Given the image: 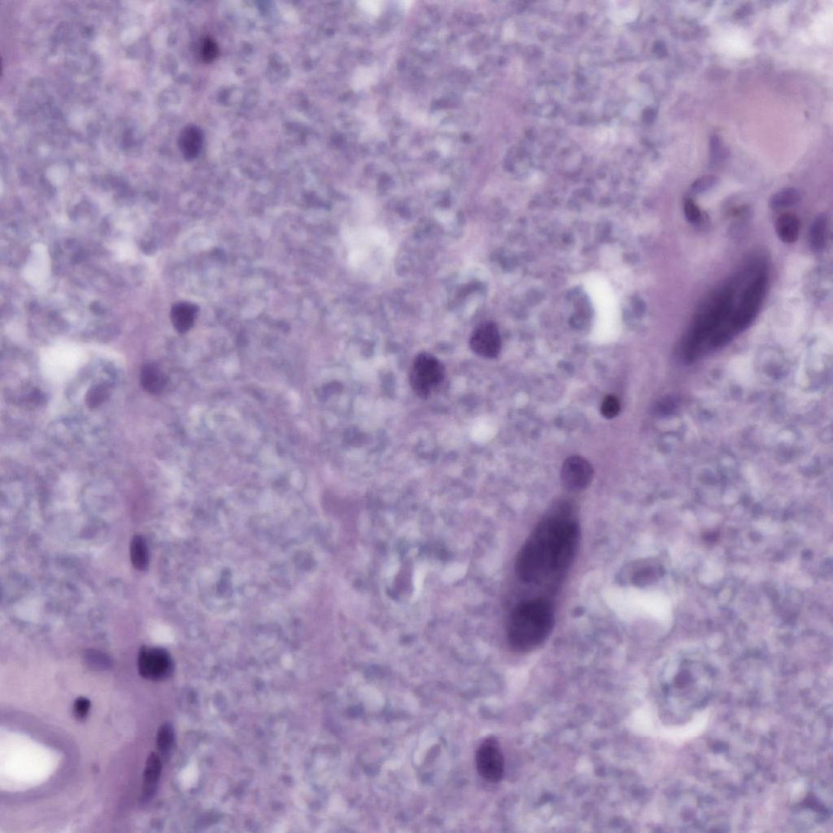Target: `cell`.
Returning <instances> with one entry per match:
<instances>
[{"mask_svg":"<svg viewBox=\"0 0 833 833\" xmlns=\"http://www.w3.org/2000/svg\"><path fill=\"white\" fill-rule=\"evenodd\" d=\"M580 527L561 510L542 520L522 546L516 562L519 578L543 582L569 568L580 543Z\"/></svg>","mask_w":833,"mask_h":833,"instance_id":"obj_1","label":"cell"},{"mask_svg":"<svg viewBox=\"0 0 833 833\" xmlns=\"http://www.w3.org/2000/svg\"><path fill=\"white\" fill-rule=\"evenodd\" d=\"M715 674L704 662L684 658L667 673L662 691L674 714L688 716L710 701L715 689Z\"/></svg>","mask_w":833,"mask_h":833,"instance_id":"obj_2","label":"cell"},{"mask_svg":"<svg viewBox=\"0 0 833 833\" xmlns=\"http://www.w3.org/2000/svg\"><path fill=\"white\" fill-rule=\"evenodd\" d=\"M554 621L553 609L548 602L536 599L521 604L508 624L510 646L519 652L536 649L551 635Z\"/></svg>","mask_w":833,"mask_h":833,"instance_id":"obj_3","label":"cell"},{"mask_svg":"<svg viewBox=\"0 0 833 833\" xmlns=\"http://www.w3.org/2000/svg\"><path fill=\"white\" fill-rule=\"evenodd\" d=\"M444 377L443 364L432 354H419L413 361L410 375V385L421 398H427L442 383Z\"/></svg>","mask_w":833,"mask_h":833,"instance_id":"obj_4","label":"cell"},{"mask_svg":"<svg viewBox=\"0 0 833 833\" xmlns=\"http://www.w3.org/2000/svg\"><path fill=\"white\" fill-rule=\"evenodd\" d=\"M766 282V275L760 274L745 291L731 318L732 328L736 335L747 329L758 314L765 297Z\"/></svg>","mask_w":833,"mask_h":833,"instance_id":"obj_5","label":"cell"},{"mask_svg":"<svg viewBox=\"0 0 833 833\" xmlns=\"http://www.w3.org/2000/svg\"><path fill=\"white\" fill-rule=\"evenodd\" d=\"M476 766L480 775L486 781L498 783L504 775L505 762L498 740L487 738L478 749Z\"/></svg>","mask_w":833,"mask_h":833,"instance_id":"obj_6","label":"cell"},{"mask_svg":"<svg viewBox=\"0 0 833 833\" xmlns=\"http://www.w3.org/2000/svg\"><path fill=\"white\" fill-rule=\"evenodd\" d=\"M140 676L152 682H159L171 676L173 662L170 655L161 648H142L138 660Z\"/></svg>","mask_w":833,"mask_h":833,"instance_id":"obj_7","label":"cell"},{"mask_svg":"<svg viewBox=\"0 0 833 833\" xmlns=\"http://www.w3.org/2000/svg\"><path fill=\"white\" fill-rule=\"evenodd\" d=\"M594 471L592 465L581 456H571L564 461L561 471V481L570 492H580L589 487Z\"/></svg>","mask_w":833,"mask_h":833,"instance_id":"obj_8","label":"cell"},{"mask_svg":"<svg viewBox=\"0 0 833 833\" xmlns=\"http://www.w3.org/2000/svg\"><path fill=\"white\" fill-rule=\"evenodd\" d=\"M470 346L478 356L484 358L497 357L502 347V340L497 325L489 322L478 326L471 336Z\"/></svg>","mask_w":833,"mask_h":833,"instance_id":"obj_9","label":"cell"},{"mask_svg":"<svg viewBox=\"0 0 833 833\" xmlns=\"http://www.w3.org/2000/svg\"><path fill=\"white\" fill-rule=\"evenodd\" d=\"M178 142L185 159L193 161L199 156L202 149L204 135L200 128L189 125L182 129Z\"/></svg>","mask_w":833,"mask_h":833,"instance_id":"obj_10","label":"cell"},{"mask_svg":"<svg viewBox=\"0 0 833 833\" xmlns=\"http://www.w3.org/2000/svg\"><path fill=\"white\" fill-rule=\"evenodd\" d=\"M161 760L159 755L151 753L147 760L143 788H142V801L149 802L154 797L158 783L161 774Z\"/></svg>","mask_w":833,"mask_h":833,"instance_id":"obj_11","label":"cell"},{"mask_svg":"<svg viewBox=\"0 0 833 833\" xmlns=\"http://www.w3.org/2000/svg\"><path fill=\"white\" fill-rule=\"evenodd\" d=\"M198 312V307L189 302H180L174 304L171 309L172 323L179 333L188 331L194 324L195 316Z\"/></svg>","mask_w":833,"mask_h":833,"instance_id":"obj_12","label":"cell"},{"mask_svg":"<svg viewBox=\"0 0 833 833\" xmlns=\"http://www.w3.org/2000/svg\"><path fill=\"white\" fill-rule=\"evenodd\" d=\"M140 382L146 391L156 395L165 389L167 377L156 364H148L141 370Z\"/></svg>","mask_w":833,"mask_h":833,"instance_id":"obj_13","label":"cell"},{"mask_svg":"<svg viewBox=\"0 0 833 833\" xmlns=\"http://www.w3.org/2000/svg\"><path fill=\"white\" fill-rule=\"evenodd\" d=\"M776 230L779 239L785 243L796 242L800 234V221L793 214H783L778 217Z\"/></svg>","mask_w":833,"mask_h":833,"instance_id":"obj_14","label":"cell"},{"mask_svg":"<svg viewBox=\"0 0 833 833\" xmlns=\"http://www.w3.org/2000/svg\"><path fill=\"white\" fill-rule=\"evenodd\" d=\"M827 233V219L825 214H820L811 225L810 231V244L811 250L815 253L823 251L826 246Z\"/></svg>","mask_w":833,"mask_h":833,"instance_id":"obj_15","label":"cell"},{"mask_svg":"<svg viewBox=\"0 0 833 833\" xmlns=\"http://www.w3.org/2000/svg\"><path fill=\"white\" fill-rule=\"evenodd\" d=\"M130 558L135 569L146 570L149 565V552L145 539L135 536L130 546Z\"/></svg>","mask_w":833,"mask_h":833,"instance_id":"obj_16","label":"cell"},{"mask_svg":"<svg viewBox=\"0 0 833 833\" xmlns=\"http://www.w3.org/2000/svg\"><path fill=\"white\" fill-rule=\"evenodd\" d=\"M801 200L799 190L793 188H783L772 195L770 206L773 209L789 208L797 205Z\"/></svg>","mask_w":833,"mask_h":833,"instance_id":"obj_17","label":"cell"},{"mask_svg":"<svg viewBox=\"0 0 833 833\" xmlns=\"http://www.w3.org/2000/svg\"><path fill=\"white\" fill-rule=\"evenodd\" d=\"M108 389L105 384L92 386L86 395V404L89 409L94 410L100 406L108 398Z\"/></svg>","mask_w":833,"mask_h":833,"instance_id":"obj_18","label":"cell"},{"mask_svg":"<svg viewBox=\"0 0 833 833\" xmlns=\"http://www.w3.org/2000/svg\"><path fill=\"white\" fill-rule=\"evenodd\" d=\"M174 742V730L171 723H165L157 733V747L162 754H167L172 749Z\"/></svg>","mask_w":833,"mask_h":833,"instance_id":"obj_19","label":"cell"},{"mask_svg":"<svg viewBox=\"0 0 833 833\" xmlns=\"http://www.w3.org/2000/svg\"><path fill=\"white\" fill-rule=\"evenodd\" d=\"M85 660L87 665L96 669H105L110 666V658L103 653L95 650L86 653Z\"/></svg>","mask_w":833,"mask_h":833,"instance_id":"obj_20","label":"cell"},{"mask_svg":"<svg viewBox=\"0 0 833 833\" xmlns=\"http://www.w3.org/2000/svg\"><path fill=\"white\" fill-rule=\"evenodd\" d=\"M718 183V178L712 174H707V176H701L692 185L693 192L695 193H702L707 192L715 188Z\"/></svg>","mask_w":833,"mask_h":833,"instance_id":"obj_21","label":"cell"},{"mask_svg":"<svg viewBox=\"0 0 833 833\" xmlns=\"http://www.w3.org/2000/svg\"><path fill=\"white\" fill-rule=\"evenodd\" d=\"M602 415L607 418H614L619 415L620 403L616 396H608L602 405Z\"/></svg>","mask_w":833,"mask_h":833,"instance_id":"obj_22","label":"cell"},{"mask_svg":"<svg viewBox=\"0 0 833 833\" xmlns=\"http://www.w3.org/2000/svg\"><path fill=\"white\" fill-rule=\"evenodd\" d=\"M200 54L205 62H211L219 55V47L214 40L206 39L201 45Z\"/></svg>","mask_w":833,"mask_h":833,"instance_id":"obj_23","label":"cell"},{"mask_svg":"<svg viewBox=\"0 0 833 833\" xmlns=\"http://www.w3.org/2000/svg\"><path fill=\"white\" fill-rule=\"evenodd\" d=\"M684 215L690 223L696 224L701 219V212L698 205L693 200L689 199L684 203Z\"/></svg>","mask_w":833,"mask_h":833,"instance_id":"obj_24","label":"cell"},{"mask_svg":"<svg viewBox=\"0 0 833 833\" xmlns=\"http://www.w3.org/2000/svg\"><path fill=\"white\" fill-rule=\"evenodd\" d=\"M91 708V702L86 698H79L74 702V711L76 717L79 720H84L88 714Z\"/></svg>","mask_w":833,"mask_h":833,"instance_id":"obj_25","label":"cell"}]
</instances>
